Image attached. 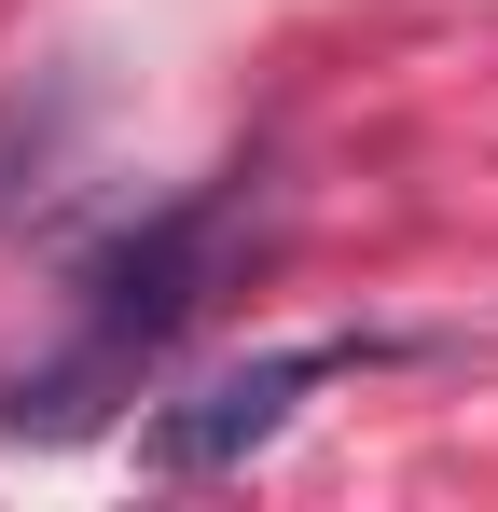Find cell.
<instances>
[{"instance_id":"cell-1","label":"cell","mask_w":498,"mask_h":512,"mask_svg":"<svg viewBox=\"0 0 498 512\" xmlns=\"http://www.w3.org/2000/svg\"><path fill=\"white\" fill-rule=\"evenodd\" d=\"M222 250H236V180H194L180 208L125 222V236H111V250L70 277L83 346H111L125 374H139V360H166V346L208 319V291H222Z\"/></svg>"},{"instance_id":"cell-2","label":"cell","mask_w":498,"mask_h":512,"mask_svg":"<svg viewBox=\"0 0 498 512\" xmlns=\"http://www.w3.org/2000/svg\"><path fill=\"white\" fill-rule=\"evenodd\" d=\"M374 346L360 333H319V346H263V360H236V374H208L194 402H166L153 429H139V457H153L166 485H208V471H236V457H263L277 429L305 416V388H332V374H360Z\"/></svg>"}]
</instances>
